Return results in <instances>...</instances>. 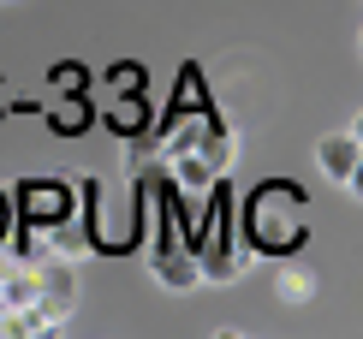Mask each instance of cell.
Wrapping results in <instances>:
<instances>
[{
  "instance_id": "cell-1",
  "label": "cell",
  "mask_w": 363,
  "mask_h": 339,
  "mask_svg": "<svg viewBox=\"0 0 363 339\" xmlns=\"http://www.w3.org/2000/svg\"><path fill=\"white\" fill-rule=\"evenodd\" d=\"M310 191L298 179H262L256 191L245 196V209H238V226H245V244L256 256H298L310 244Z\"/></svg>"
},
{
  "instance_id": "cell-2",
  "label": "cell",
  "mask_w": 363,
  "mask_h": 339,
  "mask_svg": "<svg viewBox=\"0 0 363 339\" xmlns=\"http://www.w3.org/2000/svg\"><path fill=\"white\" fill-rule=\"evenodd\" d=\"M196 280L203 286H233L238 274L250 268L245 250H238V196H233V179L215 173L203 196V226H196Z\"/></svg>"
},
{
  "instance_id": "cell-3",
  "label": "cell",
  "mask_w": 363,
  "mask_h": 339,
  "mask_svg": "<svg viewBox=\"0 0 363 339\" xmlns=\"http://www.w3.org/2000/svg\"><path fill=\"white\" fill-rule=\"evenodd\" d=\"M149 203H155V214H149V226H155V238H149V274L167 291L203 286L196 280V256H191V244H185V233H179V221H173V179L167 173L149 179Z\"/></svg>"
},
{
  "instance_id": "cell-4",
  "label": "cell",
  "mask_w": 363,
  "mask_h": 339,
  "mask_svg": "<svg viewBox=\"0 0 363 339\" xmlns=\"http://www.w3.org/2000/svg\"><path fill=\"white\" fill-rule=\"evenodd\" d=\"M12 221L24 226H72L78 221V191L66 179H18L12 184Z\"/></svg>"
},
{
  "instance_id": "cell-5",
  "label": "cell",
  "mask_w": 363,
  "mask_h": 339,
  "mask_svg": "<svg viewBox=\"0 0 363 339\" xmlns=\"http://www.w3.org/2000/svg\"><path fill=\"white\" fill-rule=\"evenodd\" d=\"M315 167H322L334 184H345V191H352V184H357V167H363V137H357V126L328 131L322 143H315Z\"/></svg>"
},
{
  "instance_id": "cell-6",
  "label": "cell",
  "mask_w": 363,
  "mask_h": 339,
  "mask_svg": "<svg viewBox=\"0 0 363 339\" xmlns=\"http://www.w3.org/2000/svg\"><path fill=\"white\" fill-rule=\"evenodd\" d=\"M30 268H36V298L42 304H54L60 316L78 310V268H72V256H42Z\"/></svg>"
},
{
  "instance_id": "cell-7",
  "label": "cell",
  "mask_w": 363,
  "mask_h": 339,
  "mask_svg": "<svg viewBox=\"0 0 363 339\" xmlns=\"http://www.w3.org/2000/svg\"><path fill=\"white\" fill-rule=\"evenodd\" d=\"M42 126L54 137H84L96 126V96H54V107H42Z\"/></svg>"
},
{
  "instance_id": "cell-8",
  "label": "cell",
  "mask_w": 363,
  "mask_h": 339,
  "mask_svg": "<svg viewBox=\"0 0 363 339\" xmlns=\"http://www.w3.org/2000/svg\"><path fill=\"white\" fill-rule=\"evenodd\" d=\"M149 119H155V107H149V89H138V96H113V107H108V119H101V126L131 143V137H143V131H149Z\"/></svg>"
},
{
  "instance_id": "cell-9",
  "label": "cell",
  "mask_w": 363,
  "mask_h": 339,
  "mask_svg": "<svg viewBox=\"0 0 363 339\" xmlns=\"http://www.w3.org/2000/svg\"><path fill=\"white\" fill-rule=\"evenodd\" d=\"M274 291H280V304L304 310V304L315 298V274H310V268H304L298 256H286V262H280V280H274Z\"/></svg>"
},
{
  "instance_id": "cell-10",
  "label": "cell",
  "mask_w": 363,
  "mask_h": 339,
  "mask_svg": "<svg viewBox=\"0 0 363 339\" xmlns=\"http://www.w3.org/2000/svg\"><path fill=\"white\" fill-rule=\"evenodd\" d=\"M101 89H108V96H138V89H149V66L143 60H113V66L101 72Z\"/></svg>"
},
{
  "instance_id": "cell-11",
  "label": "cell",
  "mask_w": 363,
  "mask_h": 339,
  "mask_svg": "<svg viewBox=\"0 0 363 339\" xmlns=\"http://www.w3.org/2000/svg\"><path fill=\"white\" fill-rule=\"evenodd\" d=\"M89 84H96V78H89L84 60H54V66H48V89H54V96H89Z\"/></svg>"
},
{
  "instance_id": "cell-12",
  "label": "cell",
  "mask_w": 363,
  "mask_h": 339,
  "mask_svg": "<svg viewBox=\"0 0 363 339\" xmlns=\"http://www.w3.org/2000/svg\"><path fill=\"white\" fill-rule=\"evenodd\" d=\"M6 226H12V203H6V191H0V244H6Z\"/></svg>"
},
{
  "instance_id": "cell-13",
  "label": "cell",
  "mask_w": 363,
  "mask_h": 339,
  "mask_svg": "<svg viewBox=\"0 0 363 339\" xmlns=\"http://www.w3.org/2000/svg\"><path fill=\"white\" fill-rule=\"evenodd\" d=\"M12 316L18 310H6V298H0V333H12Z\"/></svg>"
},
{
  "instance_id": "cell-14",
  "label": "cell",
  "mask_w": 363,
  "mask_h": 339,
  "mask_svg": "<svg viewBox=\"0 0 363 339\" xmlns=\"http://www.w3.org/2000/svg\"><path fill=\"white\" fill-rule=\"evenodd\" d=\"M0 119H6V78H0Z\"/></svg>"
}]
</instances>
